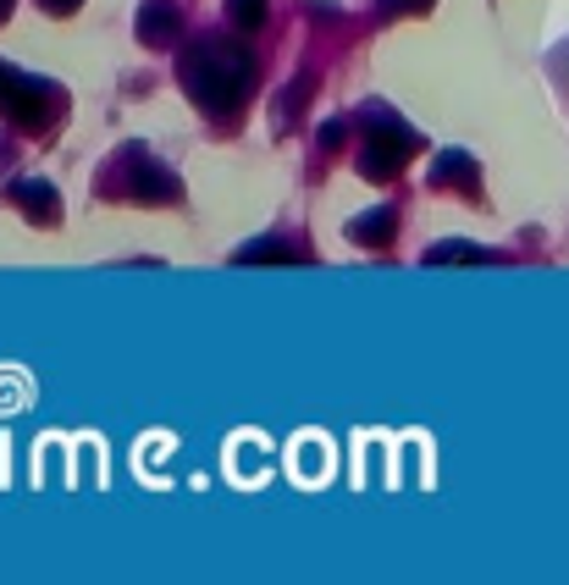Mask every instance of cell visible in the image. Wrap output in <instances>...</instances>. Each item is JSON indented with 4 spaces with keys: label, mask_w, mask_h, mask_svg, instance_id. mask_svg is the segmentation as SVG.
<instances>
[{
    "label": "cell",
    "mask_w": 569,
    "mask_h": 585,
    "mask_svg": "<svg viewBox=\"0 0 569 585\" xmlns=\"http://www.w3.org/2000/svg\"><path fill=\"white\" fill-rule=\"evenodd\" d=\"M183 89L194 95V106L216 122H233L244 106H249V89H255V56L244 44H227V39H199L188 44L183 67H177Z\"/></svg>",
    "instance_id": "cell-1"
},
{
    "label": "cell",
    "mask_w": 569,
    "mask_h": 585,
    "mask_svg": "<svg viewBox=\"0 0 569 585\" xmlns=\"http://www.w3.org/2000/svg\"><path fill=\"white\" fill-rule=\"evenodd\" d=\"M421 145H426V139H421L410 122H399L387 106H371V111H365V145H360V177H371V182L399 177L404 160Z\"/></svg>",
    "instance_id": "cell-2"
},
{
    "label": "cell",
    "mask_w": 569,
    "mask_h": 585,
    "mask_svg": "<svg viewBox=\"0 0 569 585\" xmlns=\"http://www.w3.org/2000/svg\"><path fill=\"white\" fill-rule=\"evenodd\" d=\"M0 111H6L11 128L39 133V128L56 122V111H61V89L45 83V78H28V72H17V67L0 61Z\"/></svg>",
    "instance_id": "cell-3"
},
{
    "label": "cell",
    "mask_w": 569,
    "mask_h": 585,
    "mask_svg": "<svg viewBox=\"0 0 569 585\" xmlns=\"http://www.w3.org/2000/svg\"><path fill=\"white\" fill-rule=\"evenodd\" d=\"M122 171H128L122 194L139 199V205H171V199L183 194V182H177L160 160H149V149H139V145L122 149Z\"/></svg>",
    "instance_id": "cell-4"
},
{
    "label": "cell",
    "mask_w": 569,
    "mask_h": 585,
    "mask_svg": "<svg viewBox=\"0 0 569 585\" xmlns=\"http://www.w3.org/2000/svg\"><path fill=\"white\" fill-rule=\"evenodd\" d=\"M6 199L22 205L28 221H39V227H56V221H61V194H56V182H45V177H11V182H6Z\"/></svg>",
    "instance_id": "cell-5"
},
{
    "label": "cell",
    "mask_w": 569,
    "mask_h": 585,
    "mask_svg": "<svg viewBox=\"0 0 569 585\" xmlns=\"http://www.w3.org/2000/svg\"><path fill=\"white\" fill-rule=\"evenodd\" d=\"M134 28H139L144 44H177V39H183V11H177L171 0H144Z\"/></svg>",
    "instance_id": "cell-6"
},
{
    "label": "cell",
    "mask_w": 569,
    "mask_h": 585,
    "mask_svg": "<svg viewBox=\"0 0 569 585\" xmlns=\"http://www.w3.org/2000/svg\"><path fill=\"white\" fill-rule=\"evenodd\" d=\"M349 238L365 244V249H387V244L399 238V210H393V205H376V210L354 216V221H349Z\"/></svg>",
    "instance_id": "cell-7"
},
{
    "label": "cell",
    "mask_w": 569,
    "mask_h": 585,
    "mask_svg": "<svg viewBox=\"0 0 569 585\" xmlns=\"http://www.w3.org/2000/svg\"><path fill=\"white\" fill-rule=\"evenodd\" d=\"M431 182H436V188H464V194H475V188H481V171H475V160H470L464 149H442V155L431 160Z\"/></svg>",
    "instance_id": "cell-8"
},
{
    "label": "cell",
    "mask_w": 569,
    "mask_h": 585,
    "mask_svg": "<svg viewBox=\"0 0 569 585\" xmlns=\"http://www.w3.org/2000/svg\"><path fill=\"white\" fill-rule=\"evenodd\" d=\"M238 266H298V249L283 238H255L238 249Z\"/></svg>",
    "instance_id": "cell-9"
},
{
    "label": "cell",
    "mask_w": 569,
    "mask_h": 585,
    "mask_svg": "<svg viewBox=\"0 0 569 585\" xmlns=\"http://www.w3.org/2000/svg\"><path fill=\"white\" fill-rule=\"evenodd\" d=\"M487 260L492 255L475 249V244H464V238H442V244L426 249V266H487Z\"/></svg>",
    "instance_id": "cell-10"
},
{
    "label": "cell",
    "mask_w": 569,
    "mask_h": 585,
    "mask_svg": "<svg viewBox=\"0 0 569 585\" xmlns=\"http://www.w3.org/2000/svg\"><path fill=\"white\" fill-rule=\"evenodd\" d=\"M266 0H227V22L233 28H244V33H255V28H266Z\"/></svg>",
    "instance_id": "cell-11"
},
{
    "label": "cell",
    "mask_w": 569,
    "mask_h": 585,
    "mask_svg": "<svg viewBox=\"0 0 569 585\" xmlns=\"http://www.w3.org/2000/svg\"><path fill=\"white\" fill-rule=\"evenodd\" d=\"M304 100H310V72L287 89L283 106H272V128H293V117H298V106H304Z\"/></svg>",
    "instance_id": "cell-12"
},
{
    "label": "cell",
    "mask_w": 569,
    "mask_h": 585,
    "mask_svg": "<svg viewBox=\"0 0 569 585\" xmlns=\"http://www.w3.org/2000/svg\"><path fill=\"white\" fill-rule=\"evenodd\" d=\"M431 6H436V0H382L376 11H382V17H426Z\"/></svg>",
    "instance_id": "cell-13"
},
{
    "label": "cell",
    "mask_w": 569,
    "mask_h": 585,
    "mask_svg": "<svg viewBox=\"0 0 569 585\" xmlns=\"http://www.w3.org/2000/svg\"><path fill=\"white\" fill-rule=\"evenodd\" d=\"M343 133H349L343 122H321V133H315V139H321V149H337V145H343Z\"/></svg>",
    "instance_id": "cell-14"
},
{
    "label": "cell",
    "mask_w": 569,
    "mask_h": 585,
    "mask_svg": "<svg viewBox=\"0 0 569 585\" xmlns=\"http://www.w3.org/2000/svg\"><path fill=\"white\" fill-rule=\"evenodd\" d=\"M39 6H45V11H50V17H72V11H78V6H84V0H39Z\"/></svg>",
    "instance_id": "cell-15"
},
{
    "label": "cell",
    "mask_w": 569,
    "mask_h": 585,
    "mask_svg": "<svg viewBox=\"0 0 569 585\" xmlns=\"http://www.w3.org/2000/svg\"><path fill=\"white\" fill-rule=\"evenodd\" d=\"M6 17H11V0H0V22H6Z\"/></svg>",
    "instance_id": "cell-16"
}]
</instances>
